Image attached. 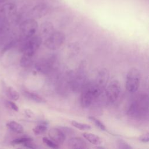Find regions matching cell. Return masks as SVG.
<instances>
[{
    "mask_svg": "<svg viewBox=\"0 0 149 149\" xmlns=\"http://www.w3.org/2000/svg\"><path fill=\"white\" fill-rule=\"evenodd\" d=\"M102 91L94 83L87 84L82 88L80 96V104L83 108H88L100 96Z\"/></svg>",
    "mask_w": 149,
    "mask_h": 149,
    "instance_id": "obj_1",
    "label": "cell"
},
{
    "mask_svg": "<svg viewBox=\"0 0 149 149\" xmlns=\"http://www.w3.org/2000/svg\"><path fill=\"white\" fill-rule=\"evenodd\" d=\"M140 72L136 68L130 69L127 73L125 86L127 90L130 93L136 92L140 84Z\"/></svg>",
    "mask_w": 149,
    "mask_h": 149,
    "instance_id": "obj_2",
    "label": "cell"
},
{
    "mask_svg": "<svg viewBox=\"0 0 149 149\" xmlns=\"http://www.w3.org/2000/svg\"><path fill=\"white\" fill-rule=\"evenodd\" d=\"M65 40V36L63 33L59 31H54L48 37L45 38L44 44L48 49L56 50L62 45Z\"/></svg>",
    "mask_w": 149,
    "mask_h": 149,
    "instance_id": "obj_3",
    "label": "cell"
},
{
    "mask_svg": "<svg viewBox=\"0 0 149 149\" xmlns=\"http://www.w3.org/2000/svg\"><path fill=\"white\" fill-rule=\"evenodd\" d=\"M74 74L72 83L73 88L82 89L86 85L87 79L86 63L85 62H82L80 63L77 72Z\"/></svg>",
    "mask_w": 149,
    "mask_h": 149,
    "instance_id": "obj_4",
    "label": "cell"
},
{
    "mask_svg": "<svg viewBox=\"0 0 149 149\" xmlns=\"http://www.w3.org/2000/svg\"><path fill=\"white\" fill-rule=\"evenodd\" d=\"M42 43V38L40 36H33L29 38L22 47V52L24 55L34 56L36 52Z\"/></svg>",
    "mask_w": 149,
    "mask_h": 149,
    "instance_id": "obj_5",
    "label": "cell"
},
{
    "mask_svg": "<svg viewBox=\"0 0 149 149\" xmlns=\"http://www.w3.org/2000/svg\"><path fill=\"white\" fill-rule=\"evenodd\" d=\"M38 23L36 20L29 19L22 23L20 29L23 37L27 39L34 35L38 29Z\"/></svg>",
    "mask_w": 149,
    "mask_h": 149,
    "instance_id": "obj_6",
    "label": "cell"
},
{
    "mask_svg": "<svg viewBox=\"0 0 149 149\" xmlns=\"http://www.w3.org/2000/svg\"><path fill=\"white\" fill-rule=\"evenodd\" d=\"M121 90L120 82L114 79L112 80L107 86L105 91L106 97L111 102H115L118 98Z\"/></svg>",
    "mask_w": 149,
    "mask_h": 149,
    "instance_id": "obj_7",
    "label": "cell"
},
{
    "mask_svg": "<svg viewBox=\"0 0 149 149\" xmlns=\"http://www.w3.org/2000/svg\"><path fill=\"white\" fill-rule=\"evenodd\" d=\"M109 77V74L108 70L106 69H102L99 71L95 81L94 83L102 91L107 86Z\"/></svg>",
    "mask_w": 149,
    "mask_h": 149,
    "instance_id": "obj_8",
    "label": "cell"
},
{
    "mask_svg": "<svg viewBox=\"0 0 149 149\" xmlns=\"http://www.w3.org/2000/svg\"><path fill=\"white\" fill-rule=\"evenodd\" d=\"M48 136L50 139L58 145L63 144L66 139V135L59 128L51 129L48 132Z\"/></svg>",
    "mask_w": 149,
    "mask_h": 149,
    "instance_id": "obj_9",
    "label": "cell"
},
{
    "mask_svg": "<svg viewBox=\"0 0 149 149\" xmlns=\"http://www.w3.org/2000/svg\"><path fill=\"white\" fill-rule=\"evenodd\" d=\"M67 145L70 148L84 149L88 148L87 143L81 137H73L70 139L68 141Z\"/></svg>",
    "mask_w": 149,
    "mask_h": 149,
    "instance_id": "obj_10",
    "label": "cell"
},
{
    "mask_svg": "<svg viewBox=\"0 0 149 149\" xmlns=\"http://www.w3.org/2000/svg\"><path fill=\"white\" fill-rule=\"evenodd\" d=\"M16 6L13 3H6L0 7V19L6 17L15 11Z\"/></svg>",
    "mask_w": 149,
    "mask_h": 149,
    "instance_id": "obj_11",
    "label": "cell"
},
{
    "mask_svg": "<svg viewBox=\"0 0 149 149\" xmlns=\"http://www.w3.org/2000/svg\"><path fill=\"white\" fill-rule=\"evenodd\" d=\"M54 31V26L49 22H45L42 23L40 26V37L47 38Z\"/></svg>",
    "mask_w": 149,
    "mask_h": 149,
    "instance_id": "obj_12",
    "label": "cell"
},
{
    "mask_svg": "<svg viewBox=\"0 0 149 149\" xmlns=\"http://www.w3.org/2000/svg\"><path fill=\"white\" fill-rule=\"evenodd\" d=\"M36 68L37 70L42 73H47L51 68V63L47 59H41L36 63Z\"/></svg>",
    "mask_w": 149,
    "mask_h": 149,
    "instance_id": "obj_13",
    "label": "cell"
},
{
    "mask_svg": "<svg viewBox=\"0 0 149 149\" xmlns=\"http://www.w3.org/2000/svg\"><path fill=\"white\" fill-rule=\"evenodd\" d=\"M23 94L28 99L37 103H44L46 102V100L44 97L33 92L24 90L23 91Z\"/></svg>",
    "mask_w": 149,
    "mask_h": 149,
    "instance_id": "obj_14",
    "label": "cell"
},
{
    "mask_svg": "<svg viewBox=\"0 0 149 149\" xmlns=\"http://www.w3.org/2000/svg\"><path fill=\"white\" fill-rule=\"evenodd\" d=\"M83 136L92 144L99 146L101 145L102 143V139L98 136L95 134L88 132H84L83 133Z\"/></svg>",
    "mask_w": 149,
    "mask_h": 149,
    "instance_id": "obj_15",
    "label": "cell"
},
{
    "mask_svg": "<svg viewBox=\"0 0 149 149\" xmlns=\"http://www.w3.org/2000/svg\"><path fill=\"white\" fill-rule=\"evenodd\" d=\"M6 126L12 132L16 133H22L24 131V128L23 126L19 123L12 120L6 124Z\"/></svg>",
    "mask_w": 149,
    "mask_h": 149,
    "instance_id": "obj_16",
    "label": "cell"
},
{
    "mask_svg": "<svg viewBox=\"0 0 149 149\" xmlns=\"http://www.w3.org/2000/svg\"><path fill=\"white\" fill-rule=\"evenodd\" d=\"M47 123L46 122H41L39 125L36 126L33 131L36 135H40L45 133L47 130Z\"/></svg>",
    "mask_w": 149,
    "mask_h": 149,
    "instance_id": "obj_17",
    "label": "cell"
},
{
    "mask_svg": "<svg viewBox=\"0 0 149 149\" xmlns=\"http://www.w3.org/2000/svg\"><path fill=\"white\" fill-rule=\"evenodd\" d=\"M33 56H29L27 55H24L20 59V66L24 68H27L30 66L33 63Z\"/></svg>",
    "mask_w": 149,
    "mask_h": 149,
    "instance_id": "obj_18",
    "label": "cell"
},
{
    "mask_svg": "<svg viewBox=\"0 0 149 149\" xmlns=\"http://www.w3.org/2000/svg\"><path fill=\"white\" fill-rule=\"evenodd\" d=\"M71 124L72 126H73L74 127L81 130H90L91 129V127L90 125L87 123H84L81 122H77L76 120H72L71 122Z\"/></svg>",
    "mask_w": 149,
    "mask_h": 149,
    "instance_id": "obj_19",
    "label": "cell"
},
{
    "mask_svg": "<svg viewBox=\"0 0 149 149\" xmlns=\"http://www.w3.org/2000/svg\"><path fill=\"white\" fill-rule=\"evenodd\" d=\"M6 93L9 98L14 101H17L19 98V93L13 87H9L6 90Z\"/></svg>",
    "mask_w": 149,
    "mask_h": 149,
    "instance_id": "obj_20",
    "label": "cell"
},
{
    "mask_svg": "<svg viewBox=\"0 0 149 149\" xmlns=\"http://www.w3.org/2000/svg\"><path fill=\"white\" fill-rule=\"evenodd\" d=\"M88 119L93 123H94V125L97 127H98L100 130H101L102 131H106L107 130V128H106V126H105V125L102 122H101L98 119H97L95 117L93 116H90L88 117Z\"/></svg>",
    "mask_w": 149,
    "mask_h": 149,
    "instance_id": "obj_21",
    "label": "cell"
},
{
    "mask_svg": "<svg viewBox=\"0 0 149 149\" xmlns=\"http://www.w3.org/2000/svg\"><path fill=\"white\" fill-rule=\"evenodd\" d=\"M118 148L119 149H132L133 147L122 139H118L116 141Z\"/></svg>",
    "mask_w": 149,
    "mask_h": 149,
    "instance_id": "obj_22",
    "label": "cell"
},
{
    "mask_svg": "<svg viewBox=\"0 0 149 149\" xmlns=\"http://www.w3.org/2000/svg\"><path fill=\"white\" fill-rule=\"evenodd\" d=\"M42 141L45 145H47V146H48L50 148H59L58 144H57L54 141H52L51 139H49L47 137H44L42 138Z\"/></svg>",
    "mask_w": 149,
    "mask_h": 149,
    "instance_id": "obj_23",
    "label": "cell"
},
{
    "mask_svg": "<svg viewBox=\"0 0 149 149\" xmlns=\"http://www.w3.org/2000/svg\"><path fill=\"white\" fill-rule=\"evenodd\" d=\"M29 141H33L32 138L29 137H19L13 140L12 141V143L13 144H23L26 142H27Z\"/></svg>",
    "mask_w": 149,
    "mask_h": 149,
    "instance_id": "obj_24",
    "label": "cell"
},
{
    "mask_svg": "<svg viewBox=\"0 0 149 149\" xmlns=\"http://www.w3.org/2000/svg\"><path fill=\"white\" fill-rule=\"evenodd\" d=\"M5 104L8 108H9L12 110H13L16 112H17L19 111V107H17V105L15 102H13L11 101H9V100L6 101Z\"/></svg>",
    "mask_w": 149,
    "mask_h": 149,
    "instance_id": "obj_25",
    "label": "cell"
},
{
    "mask_svg": "<svg viewBox=\"0 0 149 149\" xmlns=\"http://www.w3.org/2000/svg\"><path fill=\"white\" fill-rule=\"evenodd\" d=\"M138 140L143 143H148L149 141V133H146L139 137Z\"/></svg>",
    "mask_w": 149,
    "mask_h": 149,
    "instance_id": "obj_26",
    "label": "cell"
},
{
    "mask_svg": "<svg viewBox=\"0 0 149 149\" xmlns=\"http://www.w3.org/2000/svg\"><path fill=\"white\" fill-rule=\"evenodd\" d=\"M23 145L26 147L29 148H37L36 145L33 143H32V141H29L26 142L25 143L23 144Z\"/></svg>",
    "mask_w": 149,
    "mask_h": 149,
    "instance_id": "obj_27",
    "label": "cell"
},
{
    "mask_svg": "<svg viewBox=\"0 0 149 149\" xmlns=\"http://www.w3.org/2000/svg\"><path fill=\"white\" fill-rule=\"evenodd\" d=\"M5 26H6L5 19H0V34L2 32V31L5 29Z\"/></svg>",
    "mask_w": 149,
    "mask_h": 149,
    "instance_id": "obj_28",
    "label": "cell"
},
{
    "mask_svg": "<svg viewBox=\"0 0 149 149\" xmlns=\"http://www.w3.org/2000/svg\"><path fill=\"white\" fill-rule=\"evenodd\" d=\"M25 113L27 115V116H28L29 117H31L34 115L33 112L31 111H30V109H26L25 110Z\"/></svg>",
    "mask_w": 149,
    "mask_h": 149,
    "instance_id": "obj_29",
    "label": "cell"
},
{
    "mask_svg": "<svg viewBox=\"0 0 149 149\" xmlns=\"http://www.w3.org/2000/svg\"><path fill=\"white\" fill-rule=\"evenodd\" d=\"M7 0H0V5L3 3L4 2H5Z\"/></svg>",
    "mask_w": 149,
    "mask_h": 149,
    "instance_id": "obj_30",
    "label": "cell"
}]
</instances>
